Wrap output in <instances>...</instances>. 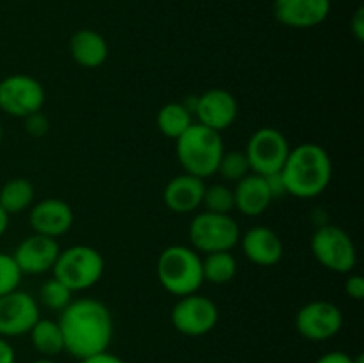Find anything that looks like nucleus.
I'll use <instances>...</instances> for the list:
<instances>
[{"instance_id":"obj_3","label":"nucleus","mask_w":364,"mask_h":363,"mask_svg":"<svg viewBox=\"0 0 364 363\" xmlns=\"http://www.w3.org/2000/svg\"><path fill=\"white\" fill-rule=\"evenodd\" d=\"M156 278L162 288L176 298L196 294L205 283L201 255L191 246H169L156 260Z\"/></svg>"},{"instance_id":"obj_32","label":"nucleus","mask_w":364,"mask_h":363,"mask_svg":"<svg viewBox=\"0 0 364 363\" xmlns=\"http://www.w3.org/2000/svg\"><path fill=\"white\" fill-rule=\"evenodd\" d=\"M315 363H352V356L343 351H329L320 356Z\"/></svg>"},{"instance_id":"obj_33","label":"nucleus","mask_w":364,"mask_h":363,"mask_svg":"<svg viewBox=\"0 0 364 363\" xmlns=\"http://www.w3.org/2000/svg\"><path fill=\"white\" fill-rule=\"evenodd\" d=\"M0 363H16V351L4 337H0Z\"/></svg>"},{"instance_id":"obj_10","label":"nucleus","mask_w":364,"mask_h":363,"mask_svg":"<svg viewBox=\"0 0 364 363\" xmlns=\"http://www.w3.org/2000/svg\"><path fill=\"white\" fill-rule=\"evenodd\" d=\"M185 107L196 117V123L215 132H224L237 121L238 103L233 93L223 88H212L196 98L185 100Z\"/></svg>"},{"instance_id":"obj_12","label":"nucleus","mask_w":364,"mask_h":363,"mask_svg":"<svg viewBox=\"0 0 364 363\" xmlns=\"http://www.w3.org/2000/svg\"><path fill=\"white\" fill-rule=\"evenodd\" d=\"M295 327L299 335L309 342L331 340L343 327V312L331 301H309L299 308L295 315Z\"/></svg>"},{"instance_id":"obj_25","label":"nucleus","mask_w":364,"mask_h":363,"mask_svg":"<svg viewBox=\"0 0 364 363\" xmlns=\"http://www.w3.org/2000/svg\"><path fill=\"white\" fill-rule=\"evenodd\" d=\"M249 173H251V166H249L247 155H245L244 149H230V152L224 149L215 174H220L226 182L237 184L242 178L247 177Z\"/></svg>"},{"instance_id":"obj_1","label":"nucleus","mask_w":364,"mask_h":363,"mask_svg":"<svg viewBox=\"0 0 364 363\" xmlns=\"http://www.w3.org/2000/svg\"><path fill=\"white\" fill-rule=\"evenodd\" d=\"M57 322L63 331L64 351L73 358L85 359L109 351L114 335L112 313L98 299L71 301Z\"/></svg>"},{"instance_id":"obj_36","label":"nucleus","mask_w":364,"mask_h":363,"mask_svg":"<svg viewBox=\"0 0 364 363\" xmlns=\"http://www.w3.org/2000/svg\"><path fill=\"white\" fill-rule=\"evenodd\" d=\"M32 363H57V362L53 358H43V356H41V358L34 359V362H32Z\"/></svg>"},{"instance_id":"obj_23","label":"nucleus","mask_w":364,"mask_h":363,"mask_svg":"<svg viewBox=\"0 0 364 363\" xmlns=\"http://www.w3.org/2000/svg\"><path fill=\"white\" fill-rule=\"evenodd\" d=\"M192 125H194V116L183 102L166 103L164 107H160L159 114H156V127H159L160 134L174 139V141L183 135Z\"/></svg>"},{"instance_id":"obj_20","label":"nucleus","mask_w":364,"mask_h":363,"mask_svg":"<svg viewBox=\"0 0 364 363\" xmlns=\"http://www.w3.org/2000/svg\"><path fill=\"white\" fill-rule=\"evenodd\" d=\"M70 53L78 66L95 70L109 57V43L100 32L92 28H80L71 36Z\"/></svg>"},{"instance_id":"obj_14","label":"nucleus","mask_w":364,"mask_h":363,"mask_svg":"<svg viewBox=\"0 0 364 363\" xmlns=\"http://www.w3.org/2000/svg\"><path fill=\"white\" fill-rule=\"evenodd\" d=\"M59 253L60 246L57 238L32 233L16 246L13 258L21 274L38 276V274L50 273L53 269Z\"/></svg>"},{"instance_id":"obj_6","label":"nucleus","mask_w":364,"mask_h":363,"mask_svg":"<svg viewBox=\"0 0 364 363\" xmlns=\"http://www.w3.org/2000/svg\"><path fill=\"white\" fill-rule=\"evenodd\" d=\"M240 228L231 214L198 212L188 224V242L198 253L231 251L240 241Z\"/></svg>"},{"instance_id":"obj_27","label":"nucleus","mask_w":364,"mask_h":363,"mask_svg":"<svg viewBox=\"0 0 364 363\" xmlns=\"http://www.w3.org/2000/svg\"><path fill=\"white\" fill-rule=\"evenodd\" d=\"M73 292L66 287V285L60 283L55 278H50L45 283L39 287V302H41L45 308L48 310H57V312H63L68 305H70L73 299H71Z\"/></svg>"},{"instance_id":"obj_21","label":"nucleus","mask_w":364,"mask_h":363,"mask_svg":"<svg viewBox=\"0 0 364 363\" xmlns=\"http://www.w3.org/2000/svg\"><path fill=\"white\" fill-rule=\"evenodd\" d=\"M28 337H31V344L34 351L39 352L43 358H55L60 352H64L63 331H60L57 320L39 317L38 322L28 331Z\"/></svg>"},{"instance_id":"obj_38","label":"nucleus","mask_w":364,"mask_h":363,"mask_svg":"<svg viewBox=\"0 0 364 363\" xmlns=\"http://www.w3.org/2000/svg\"><path fill=\"white\" fill-rule=\"evenodd\" d=\"M2 139H4V128L2 125H0V142H2Z\"/></svg>"},{"instance_id":"obj_17","label":"nucleus","mask_w":364,"mask_h":363,"mask_svg":"<svg viewBox=\"0 0 364 363\" xmlns=\"http://www.w3.org/2000/svg\"><path fill=\"white\" fill-rule=\"evenodd\" d=\"M242 253L249 262L259 267H272L281 262L284 255V246L279 235L267 226H255L240 235Z\"/></svg>"},{"instance_id":"obj_19","label":"nucleus","mask_w":364,"mask_h":363,"mask_svg":"<svg viewBox=\"0 0 364 363\" xmlns=\"http://www.w3.org/2000/svg\"><path fill=\"white\" fill-rule=\"evenodd\" d=\"M233 196L235 210L247 217H259L274 201L267 178L256 173H249L247 177L237 182L233 187Z\"/></svg>"},{"instance_id":"obj_9","label":"nucleus","mask_w":364,"mask_h":363,"mask_svg":"<svg viewBox=\"0 0 364 363\" xmlns=\"http://www.w3.org/2000/svg\"><path fill=\"white\" fill-rule=\"evenodd\" d=\"M219 322V308L206 295L196 294L178 298L171 310V324L185 337H205Z\"/></svg>"},{"instance_id":"obj_4","label":"nucleus","mask_w":364,"mask_h":363,"mask_svg":"<svg viewBox=\"0 0 364 363\" xmlns=\"http://www.w3.org/2000/svg\"><path fill=\"white\" fill-rule=\"evenodd\" d=\"M224 153V142L215 130L196 123L176 139V157L183 173L206 178L217 173V166Z\"/></svg>"},{"instance_id":"obj_35","label":"nucleus","mask_w":364,"mask_h":363,"mask_svg":"<svg viewBox=\"0 0 364 363\" xmlns=\"http://www.w3.org/2000/svg\"><path fill=\"white\" fill-rule=\"evenodd\" d=\"M9 217H11L9 214L0 206V237H2V235L7 231V228H9Z\"/></svg>"},{"instance_id":"obj_29","label":"nucleus","mask_w":364,"mask_h":363,"mask_svg":"<svg viewBox=\"0 0 364 363\" xmlns=\"http://www.w3.org/2000/svg\"><path fill=\"white\" fill-rule=\"evenodd\" d=\"M23 121H25V130H27V134L31 135V137L41 139L50 132V121L41 110L28 114L27 117H23Z\"/></svg>"},{"instance_id":"obj_37","label":"nucleus","mask_w":364,"mask_h":363,"mask_svg":"<svg viewBox=\"0 0 364 363\" xmlns=\"http://www.w3.org/2000/svg\"><path fill=\"white\" fill-rule=\"evenodd\" d=\"M352 363H364V356L363 354L352 356Z\"/></svg>"},{"instance_id":"obj_5","label":"nucleus","mask_w":364,"mask_h":363,"mask_svg":"<svg viewBox=\"0 0 364 363\" xmlns=\"http://www.w3.org/2000/svg\"><path fill=\"white\" fill-rule=\"evenodd\" d=\"M53 278L71 292H84L95 287L105 273V258L92 246L75 244L60 249L52 269Z\"/></svg>"},{"instance_id":"obj_2","label":"nucleus","mask_w":364,"mask_h":363,"mask_svg":"<svg viewBox=\"0 0 364 363\" xmlns=\"http://www.w3.org/2000/svg\"><path fill=\"white\" fill-rule=\"evenodd\" d=\"M279 174L287 194L299 199L316 198L333 180V160L320 144L304 142L290 148Z\"/></svg>"},{"instance_id":"obj_8","label":"nucleus","mask_w":364,"mask_h":363,"mask_svg":"<svg viewBox=\"0 0 364 363\" xmlns=\"http://www.w3.org/2000/svg\"><path fill=\"white\" fill-rule=\"evenodd\" d=\"M244 152L247 155L251 173L269 177L283 169L284 160L290 153V144L283 132L274 127H263L249 137Z\"/></svg>"},{"instance_id":"obj_24","label":"nucleus","mask_w":364,"mask_h":363,"mask_svg":"<svg viewBox=\"0 0 364 363\" xmlns=\"http://www.w3.org/2000/svg\"><path fill=\"white\" fill-rule=\"evenodd\" d=\"M203 260V278L212 285H226L237 276L238 263L231 251H215L205 255Z\"/></svg>"},{"instance_id":"obj_26","label":"nucleus","mask_w":364,"mask_h":363,"mask_svg":"<svg viewBox=\"0 0 364 363\" xmlns=\"http://www.w3.org/2000/svg\"><path fill=\"white\" fill-rule=\"evenodd\" d=\"M201 206L206 212L231 214L235 210L233 189L228 187L226 184L206 185Z\"/></svg>"},{"instance_id":"obj_13","label":"nucleus","mask_w":364,"mask_h":363,"mask_svg":"<svg viewBox=\"0 0 364 363\" xmlns=\"http://www.w3.org/2000/svg\"><path fill=\"white\" fill-rule=\"evenodd\" d=\"M39 306L34 295L13 290L0 295V337H21L31 331L39 319Z\"/></svg>"},{"instance_id":"obj_22","label":"nucleus","mask_w":364,"mask_h":363,"mask_svg":"<svg viewBox=\"0 0 364 363\" xmlns=\"http://www.w3.org/2000/svg\"><path fill=\"white\" fill-rule=\"evenodd\" d=\"M36 187L28 178H11L0 187V206L9 216L21 214L34 205Z\"/></svg>"},{"instance_id":"obj_30","label":"nucleus","mask_w":364,"mask_h":363,"mask_svg":"<svg viewBox=\"0 0 364 363\" xmlns=\"http://www.w3.org/2000/svg\"><path fill=\"white\" fill-rule=\"evenodd\" d=\"M345 283H343V290L345 294L348 295L354 301H363L364 299V278L361 274H354L348 273L345 274Z\"/></svg>"},{"instance_id":"obj_34","label":"nucleus","mask_w":364,"mask_h":363,"mask_svg":"<svg viewBox=\"0 0 364 363\" xmlns=\"http://www.w3.org/2000/svg\"><path fill=\"white\" fill-rule=\"evenodd\" d=\"M80 363H127V362H124V359H121L119 356L105 351V352H102V354H96V356H91V358L80 359Z\"/></svg>"},{"instance_id":"obj_7","label":"nucleus","mask_w":364,"mask_h":363,"mask_svg":"<svg viewBox=\"0 0 364 363\" xmlns=\"http://www.w3.org/2000/svg\"><path fill=\"white\" fill-rule=\"evenodd\" d=\"M311 253L316 262L336 274H348L358 263V249L343 228L323 224L316 228L311 237Z\"/></svg>"},{"instance_id":"obj_18","label":"nucleus","mask_w":364,"mask_h":363,"mask_svg":"<svg viewBox=\"0 0 364 363\" xmlns=\"http://www.w3.org/2000/svg\"><path fill=\"white\" fill-rule=\"evenodd\" d=\"M206 182L194 174L181 173L171 178L164 187V203L174 214H192L201 206Z\"/></svg>"},{"instance_id":"obj_11","label":"nucleus","mask_w":364,"mask_h":363,"mask_svg":"<svg viewBox=\"0 0 364 363\" xmlns=\"http://www.w3.org/2000/svg\"><path fill=\"white\" fill-rule=\"evenodd\" d=\"M45 88L32 75L14 73L0 80V110L13 117H27L45 105Z\"/></svg>"},{"instance_id":"obj_16","label":"nucleus","mask_w":364,"mask_h":363,"mask_svg":"<svg viewBox=\"0 0 364 363\" xmlns=\"http://www.w3.org/2000/svg\"><path fill=\"white\" fill-rule=\"evenodd\" d=\"M331 13V0H274V16L290 28L322 25Z\"/></svg>"},{"instance_id":"obj_15","label":"nucleus","mask_w":364,"mask_h":363,"mask_svg":"<svg viewBox=\"0 0 364 363\" xmlns=\"http://www.w3.org/2000/svg\"><path fill=\"white\" fill-rule=\"evenodd\" d=\"M75 221L73 209L70 203L59 198H46L34 203L28 212V223L34 233L45 237H63L71 230Z\"/></svg>"},{"instance_id":"obj_28","label":"nucleus","mask_w":364,"mask_h":363,"mask_svg":"<svg viewBox=\"0 0 364 363\" xmlns=\"http://www.w3.org/2000/svg\"><path fill=\"white\" fill-rule=\"evenodd\" d=\"M21 270L18 269L13 255L0 251V295L16 290L21 281Z\"/></svg>"},{"instance_id":"obj_31","label":"nucleus","mask_w":364,"mask_h":363,"mask_svg":"<svg viewBox=\"0 0 364 363\" xmlns=\"http://www.w3.org/2000/svg\"><path fill=\"white\" fill-rule=\"evenodd\" d=\"M350 31L359 43L364 41V7H358L354 16L350 18Z\"/></svg>"}]
</instances>
